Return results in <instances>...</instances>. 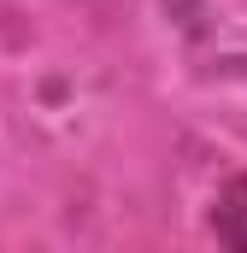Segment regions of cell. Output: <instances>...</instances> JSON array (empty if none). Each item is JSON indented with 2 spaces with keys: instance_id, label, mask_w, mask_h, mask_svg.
<instances>
[{
  "instance_id": "obj_1",
  "label": "cell",
  "mask_w": 247,
  "mask_h": 253,
  "mask_svg": "<svg viewBox=\"0 0 247 253\" xmlns=\"http://www.w3.org/2000/svg\"><path fill=\"white\" fill-rule=\"evenodd\" d=\"M218 236L236 242V248H247V177L218 200Z\"/></svg>"
}]
</instances>
